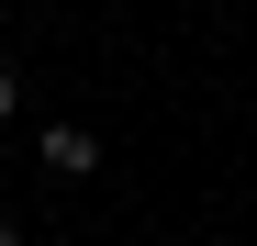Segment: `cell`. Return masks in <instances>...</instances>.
I'll list each match as a JSON object with an SVG mask.
<instances>
[{
    "label": "cell",
    "instance_id": "cell-1",
    "mask_svg": "<svg viewBox=\"0 0 257 246\" xmlns=\"http://www.w3.org/2000/svg\"><path fill=\"white\" fill-rule=\"evenodd\" d=\"M90 168H101L90 123H45V179H90Z\"/></svg>",
    "mask_w": 257,
    "mask_h": 246
},
{
    "label": "cell",
    "instance_id": "cell-3",
    "mask_svg": "<svg viewBox=\"0 0 257 246\" xmlns=\"http://www.w3.org/2000/svg\"><path fill=\"white\" fill-rule=\"evenodd\" d=\"M0 246H23V235H12V213H0Z\"/></svg>",
    "mask_w": 257,
    "mask_h": 246
},
{
    "label": "cell",
    "instance_id": "cell-2",
    "mask_svg": "<svg viewBox=\"0 0 257 246\" xmlns=\"http://www.w3.org/2000/svg\"><path fill=\"white\" fill-rule=\"evenodd\" d=\"M12 112H23V90H12V67H0V123H12Z\"/></svg>",
    "mask_w": 257,
    "mask_h": 246
}]
</instances>
